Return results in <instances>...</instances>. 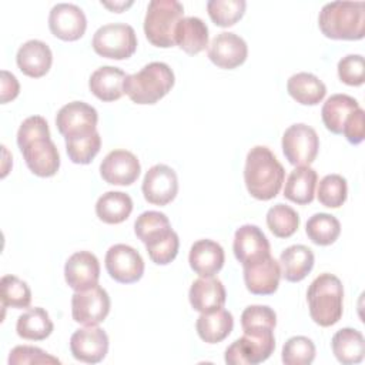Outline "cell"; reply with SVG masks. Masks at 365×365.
Listing matches in <instances>:
<instances>
[{
	"label": "cell",
	"instance_id": "9a60e30c",
	"mask_svg": "<svg viewBox=\"0 0 365 365\" xmlns=\"http://www.w3.org/2000/svg\"><path fill=\"white\" fill-rule=\"evenodd\" d=\"M141 190L150 204L167 205L178 192L177 174L165 164H155L145 173Z\"/></svg>",
	"mask_w": 365,
	"mask_h": 365
},
{
	"label": "cell",
	"instance_id": "ac0fdd59",
	"mask_svg": "<svg viewBox=\"0 0 365 365\" xmlns=\"http://www.w3.org/2000/svg\"><path fill=\"white\" fill-rule=\"evenodd\" d=\"M248 56L245 40L231 31L217 34L208 46V58L220 68L232 70L241 66Z\"/></svg>",
	"mask_w": 365,
	"mask_h": 365
},
{
	"label": "cell",
	"instance_id": "277c9868",
	"mask_svg": "<svg viewBox=\"0 0 365 365\" xmlns=\"http://www.w3.org/2000/svg\"><path fill=\"white\" fill-rule=\"evenodd\" d=\"M307 301L309 315L319 327L336 324L344 311V287L338 277L329 272L318 275L308 287Z\"/></svg>",
	"mask_w": 365,
	"mask_h": 365
},
{
	"label": "cell",
	"instance_id": "f546056e",
	"mask_svg": "<svg viewBox=\"0 0 365 365\" xmlns=\"http://www.w3.org/2000/svg\"><path fill=\"white\" fill-rule=\"evenodd\" d=\"M335 358L344 365L359 364L365 354V339L361 331L355 328H342L331 339Z\"/></svg>",
	"mask_w": 365,
	"mask_h": 365
},
{
	"label": "cell",
	"instance_id": "52a82bcc",
	"mask_svg": "<svg viewBox=\"0 0 365 365\" xmlns=\"http://www.w3.org/2000/svg\"><path fill=\"white\" fill-rule=\"evenodd\" d=\"M91 46L101 57L124 60L137 50V36L130 24L107 23L96 30Z\"/></svg>",
	"mask_w": 365,
	"mask_h": 365
},
{
	"label": "cell",
	"instance_id": "60d3db41",
	"mask_svg": "<svg viewBox=\"0 0 365 365\" xmlns=\"http://www.w3.org/2000/svg\"><path fill=\"white\" fill-rule=\"evenodd\" d=\"M281 359L285 365H309L315 359V345L308 336H291L282 346Z\"/></svg>",
	"mask_w": 365,
	"mask_h": 365
},
{
	"label": "cell",
	"instance_id": "b9f144b4",
	"mask_svg": "<svg viewBox=\"0 0 365 365\" xmlns=\"http://www.w3.org/2000/svg\"><path fill=\"white\" fill-rule=\"evenodd\" d=\"M144 245L153 262H155L157 265H167L177 257L178 248H180V240L177 232L171 228L165 234L160 235L158 238Z\"/></svg>",
	"mask_w": 365,
	"mask_h": 365
},
{
	"label": "cell",
	"instance_id": "8992f818",
	"mask_svg": "<svg viewBox=\"0 0 365 365\" xmlns=\"http://www.w3.org/2000/svg\"><path fill=\"white\" fill-rule=\"evenodd\" d=\"M184 7L177 0H151L144 17V33L147 40L161 48L175 46L174 34L182 19Z\"/></svg>",
	"mask_w": 365,
	"mask_h": 365
},
{
	"label": "cell",
	"instance_id": "4316f807",
	"mask_svg": "<svg viewBox=\"0 0 365 365\" xmlns=\"http://www.w3.org/2000/svg\"><path fill=\"white\" fill-rule=\"evenodd\" d=\"M174 40L185 53L197 54L208 46V27L200 17H182L175 27Z\"/></svg>",
	"mask_w": 365,
	"mask_h": 365
},
{
	"label": "cell",
	"instance_id": "7c38bea8",
	"mask_svg": "<svg viewBox=\"0 0 365 365\" xmlns=\"http://www.w3.org/2000/svg\"><path fill=\"white\" fill-rule=\"evenodd\" d=\"M108 275L121 284L137 282L144 274V261L137 250L127 244H114L106 252Z\"/></svg>",
	"mask_w": 365,
	"mask_h": 365
},
{
	"label": "cell",
	"instance_id": "83f0119b",
	"mask_svg": "<svg viewBox=\"0 0 365 365\" xmlns=\"http://www.w3.org/2000/svg\"><path fill=\"white\" fill-rule=\"evenodd\" d=\"M198 336L207 344H217L224 341L234 328L232 314L224 308L202 312L195 322Z\"/></svg>",
	"mask_w": 365,
	"mask_h": 365
},
{
	"label": "cell",
	"instance_id": "d590c367",
	"mask_svg": "<svg viewBox=\"0 0 365 365\" xmlns=\"http://www.w3.org/2000/svg\"><path fill=\"white\" fill-rule=\"evenodd\" d=\"M0 298L3 308H27L31 302V291L23 279L16 275H3L0 279Z\"/></svg>",
	"mask_w": 365,
	"mask_h": 365
},
{
	"label": "cell",
	"instance_id": "c3c4849f",
	"mask_svg": "<svg viewBox=\"0 0 365 365\" xmlns=\"http://www.w3.org/2000/svg\"><path fill=\"white\" fill-rule=\"evenodd\" d=\"M101 4H103V6H106L107 9H110V10L115 11V13H120V11H123L124 9L130 7V6L133 4V1H131V0H130V1H113V3L101 1Z\"/></svg>",
	"mask_w": 365,
	"mask_h": 365
},
{
	"label": "cell",
	"instance_id": "30bf717a",
	"mask_svg": "<svg viewBox=\"0 0 365 365\" xmlns=\"http://www.w3.org/2000/svg\"><path fill=\"white\" fill-rule=\"evenodd\" d=\"M110 297L98 284L76 291L71 297V315L77 324L84 327L98 325L106 319L110 312Z\"/></svg>",
	"mask_w": 365,
	"mask_h": 365
},
{
	"label": "cell",
	"instance_id": "e0dca14e",
	"mask_svg": "<svg viewBox=\"0 0 365 365\" xmlns=\"http://www.w3.org/2000/svg\"><path fill=\"white\" fill-rule=\"evenodd\" d=\"M138 158L128 150L110 151L100 164L103 180L113 185H131L140 175Z\"/></svg>",
	"mask_w": 365,
	"mask_h": 365
},
{
	"label": "cell",
	"instance_id": "5b68a950",
	"mask_svg": "<svg viewBox=\"0 0 365 365\" xmlns=\"http://www.w3.org/2000/svg\"><path fill=\"white\" fill-rule=\"evenodd\" d=\"M174 71L167 63L151 61L140 71L127 74L124 93L135 104H155L174 86Z\"/></svg>",
	"mask_w": 365,
	"mask_h": 365
},
{
	"label": "cell",
	"instance_id": "2e32d148",
	"mask_svg": "<svg viewBox=\"0 0 365 365\" xmlns=\"http://www.w3.org/2000/svg\"><path fill=\"white\" fill-rule=\"evenodd\" d=\"M50 31L66 41H74L83 37L87 29V19L81 7L73 3H57L48 14Z\"/></svg>",
	"mask_w": 365,
	"mask_h": 365
},
{
	"label": "cell",
	"instance_id": "e575fe53",
	"mask_svg": "<svg viewBox=\"0 0 365 365\" xmlns=\"http://www.w3.org/2000/svg\"><path fill=\"white\" fill-rule=\"evenodd\" d=\"M267 225L275 237L288 238L298 230L299 215L292 207L278 202L268 210Z\"/></svg>",
	"mask_w": 365,
	"mask_h": 365
},
{
	"label": "cell",
	"instance_id": "5bb4252c",
	"mask_svg": "<svg viewBox=\"0 0 365 365\" xmlns=\"http://www.w3.org/2000/svg\"><path fill=\"white\" fill-rule=\"evenodd\" d=\"M71 355L84 364H98L108 352V336L97 325L80 328L70 338Z\"/></svg>",
	"mask_w": 365,
	"mask_h": 365
},
{
	"label": "cell",
	"instance_id": "ba28073f",
	"mask_svg": "<svg viewBox=\"0 0 365 365\" xmlns=\"http://www.w3.org/2000/svg\"><path fill=\"white\" fill-rule=\"evenodd\" d=\"M274 349V331H248L225 349V362L228 365H257L267 361Z\"/></svg>",
	"mask_w": 365,
	"mask_h": 365
},
{
	"label": "cell",
	"instance_id": "7a4b0ae2",
	"mask_svg": "<svg viewBox=\"0 0 365 365\" xmlns=\"http://www.w3.org/2000/svg\"><path fill=\"white\" fill-rule=\"evenodd\" d=\"M285 170L275 154L265 145L252 147L245 158L244 181L248 192L261 201H268L279 192Z\"/></svg>",
	"mask_w": 365,
	"mask_h": 365
},
{
	"label": "cell",
	"instance_id": "4fadbf2b",
	"mask_svg": "<svg viewBox=\"0 0 365 365\" xmlns=\"http://www.w3.org/2000/svg\"><path fill=\"white\" fill-rule=\"evenodd\" d=\"M234 255L242 267L257 264L271 255L269 241L258 225L244 224L234 234Z\"/></svg>",
	"mask_w": 365,
	"mask_h": 365
},
{
	"label": "cell",
	"instance_id": "bcb514c9",
	"mask_svg": "<svg viewBox=\"0 0 365 365\" xmlns=\"http://www.w3.org/2000/svg\"><path fill=\"white\" fill-rule=\"evenodd\" d=\"M342 134L354 145L364 141V137H365V113L361 107H358L355 111H352L348 115V118L344 124V128H342Z\"/></svg>",
	"mask_w": 365,
	"mask_h": 365
},
{
	"label": "cell",
	"instance_id": "d6986e66",
	"mask_svg": "<svg viewBox=\"0 0 365 365\" xmlns=\"http://www.w3.org/2000/svg\"><path fill=\"white\" fill-rule=\"evenodd\" d=\"M64 278L70 288L83 291L98 284L100 262L90 251H77L68 257L64 265Z\"/></svg>",
	"mask_w": 365,
	"mask_h": 365
},
{
	"label": "cell",
	"instance_id": "ffe728a7",
	"mask_svg": "<svg viewBox=\"0 0 365 365\" xmlns=\"http://www.w3.org/2000/svg\"><path fill=\"white\" fill-rule=\"evenodd\" d=\"M244 268V282L247 289L254 295H271L278 289L281 278L279 262L274 257H267L265 259L242 267Z\"/></svg>",
	"mask_w": 365,
	"mask_h": 365
},
{
	"label": "cell",
	"instance_id": "484cf974",
	"mask_svg": "<svg viewBox=\"0 0 365 365\" xmlns=\"http://www.w3.org/2000/svg\"><path fill=\"white\" fill-rule=\"evenodd\" d=\"M317 182V171L309 165H299L289 173L285 181L284 197L299 205L309 204L315 197Z\"/></svg>",
	"mask_w": 365,
	"mask_h": 365
},
{
	"label": "cell",
	"instance_id": "8d00e7d4",
	"mask_svg": "<svg viewBox=\"0 0 365 365\" xmlns=\"http://www.w3.org/2000/svg\"><path fill=\"white\" fill-rule=\"evenodd\" d=\"M171 230L168 217L160 211H144L134 222V232L144 244L158 238Z\"/></svg>",
	"mask_w": 365,
	"mask_h": 365
},
{
	"label": "cell",
	"instance_id": "6da1fadb",
	"mask_svg": "<svg viewBox=\"0 0 365 365\" xmlns=\"http://www.w3.org/2000/svg\"><path fill=\"white\" fill-rule=\"evenodd\" d=\"M17 145L29 170L38 177H53L60 168V154L50 138L44 117L30 115L19 127Z\"/></svg>",
	"mask_w": 365,
	"mask_h": 365
},
{
	"label": "cell",
	"instance_id": "7402d4cb",
	"mask_svg": "<svg viewBox=\"0 0 365 365\" xmlns=\"http://www.w3.org/2000/svg\"><path fill=\"white\" fill-rule=\"evenodd\" d=\"M191 307L198 312H211L224 307L227 292L222 282L215 277H201L195 279L188 292Z\"/></svg>",
	"mask_w": 365,
	"mask_h": 365
},
{
	"label": "cell",
	"instance_id": "d6a6232c",
	"mask_svg": "<svg viewBox=\"0 0 365 365\" xmlns=\"http://www.w3.org/2000/svg\"><path fill=\"white\" fill-rule=\"evenodd\" d=\"M359 107V103L348 94H332L322 106L321 117L327 130L334 134H342L348 115Z\"/></svg>",
	"mask_w": 365,
	"mask_h": 365
},
{
	"label": "cell",
	"instance_id": "74e56055",
	"mask_svg": "<svg viewBox=\"0 0 365 365\" xmlns=\"http://www.w3.org/2000/svg\"><path fill=\"white\" fill-rule=\"evenodd\" d=\"M101 148V137L98 131L87 135L66 138V151L74 164H90Z\"/></svg>",
	"mask_w": 365,
	"mask_h": 365
},
{
	"label": "cell",
	"instance_id": "f35d334b",
	"mask_svg": "<svg viewBox=\"0 0 365 365\" xmlns=\"http://www.w3.org/2000/svg\"><path fill=\"white\" fill-rule=\"evenodd\" d=\"M346 195L348 184L339 174H328L318 184L317 198L328 208H339L346 201Z\"/></svg>",
	"mask_w": 365,
	"mask_h": 365
},
{
	"label": "cell",
	"instance_id": "f1b7e54d",
	"mask_svg": "<svg viewBox=\"0 0 365 365\" xmlns=\"http://www.w3.org/2000/svg\"><path fill=\"white\" fill-rule=\"evenodd\" d=\"M287 90L288 94L302 106H317L327 94V87L322 80L307 71L292 74L287 81Z\"/></svg>",
	"mask_w": 365,
	"mask_h": 365
},
{
	"label": "cell",
	"instance_id": "8fae6325",
	"mask_svg": "<svg viewBox=\"0 0 365 365\" xmlns=\"http://www.w3.org/2000/svg\"><path fill=\"white\" fill-rule=\"evenodd\" d=\"M98 113L84 101H71L63 106L56 115V125L64 138H74L97 131Z\"/></svg>",
	"mask_w": 365,
	"mask_h": 365
},
{
	"label": "cell",
	"instance_id": "3957f363",
	"mask_svg": "<svg viewBox=\"0 0 365 365\" xmlns=\"http://www.w3.org/2000/svg\"><path fill=\"white\" fill-rule=\"evenodd\" d=\"M324 36L334 40H361L365 34L364 1H331L324 4L318 16Z\"/></svg>",
	"mask_w": 365,
	"mask_h": 365
},
{
	"label": "cell",
	"instance_id": "ee69618b",
	"mask_svg": "<svg viewBox=\"0 0 365 365\" xmlns=\"http://www.w3.org/2000/svg\"><path fill=\"white\" fill-rule=\"evenodd\" d=\"M338 77L348 86H361L365 81V61L361 54H348L338 61Z\"/></svg>",
	"mask_w": 365,
	"mask_h": 365
},
{
	"label": "cell",
	"instance_id": "d4e9b609",
	"mask_svg": "<svg viewBox=\"0 0 365 365\" xmlns=\"http://www.w3.org/2000/svg\"><path fill=\"white\" fill-rule=\"evenodd\" d=\"M315 257L311 248L302 244L289 245L279 255L281 275L289 282L302 281L314 268Z\"/></svg>",
	"mask_w": 365,
	"mask_h": 365
},
{
	"label": "cell",
	"instance_id": "836d02e7",
	"mask_svg": "<svg viewBox=\"0 0 365 365\" xmlns=\"http://www.w3.org/2000/svg\"><path fill=\"white\" fill-rule=\"evenodd\" d=\"M308 238L317 245H331L341 234V224L336 217L327 212H317L308 218L305 225Z\"/></svg>",
	"mask_w": 365,
	"mask_h": 365
},
{
	"label": "cell",
	"instance_id": "1f68e13d",
	"mask_svg": "<svg viewBox=\"0 0 365 365\" xmlns=\"http://www.w3.org/2000/svg\"><path fill=\"white\" fill-rule=\"evenodd\" d=\"M54 325L48 312L41 307L29 308L24 311L16 324L17 335L27 341H43L53 332Z\"/></svg>",
	"mask_w": 365,
	"mask_h": 365
},
{
	"label": "cell",
	"instance_id": "9c48e42d",
	"mask_svg": "<svg viewBox=\"0 0 365 365\" xmlns=\"http://www.w3.org/2000/svg\"><path fill=\"white\" fill-rule=\"evenodd\" d=\"M282 153L292 165H309L318 155L319 138L317 131L304 123L289 125L282 134Z\"/></svg>",
	"mask_w": 365,
	"mask_h": 365
},
{
	"label": "cell",
	"instance_id": "44dd1931",
	"mask_svg": "<svg viewBox=\"0 0 365 365\" xmlns=\"http://www.w3.org/2000/svg\"><path fill=\"white\" fill-rule=\"evenodd\" d=\"M16 61L23 74L31 78H40L46 76L51 67L53 53L44 41L33 38L19 47Z\"/></svg>",
	"mask_w": 365,
	"mask_h": 365
},
{
	"label": "cell",
	"instance_id": "603a6c76",
	"mask_svg": "<svg viewBox=\"0 0 365 365\" xmlns=\"http://www.w3.org/2000/svg\"><path fill=\"white\" fill-rule=\"evenodd\" d=\"M224 261L222 247L212 240H198L191 245L188 262L191 269L200 277H214L222 268Z\"/></svg>",
	"mask_w": 365,
	"mask_h": 365
},
{
	"label": "cell",
	"instance_id": "cb8c5ba5",
	"mask_svg": "<svg viewBox=\"0 0 365 365\" xmlns=\"http://www.w3.org/2000/svg\"><path fill=\"white\" fill-rule=\"evenodd\" d=\"M127 74L114 66L98 67L88 80L90 91L101 101H115L124 94V80Z\"/></svg>",
	"mask_w": 365,
	"mask_h": 365
},
{
	"label": "cell",
	"instance_id": "7bdbcfd3",
	"mask_svg": "<svg viewBox=\"0 0 365 365\" xmlns=\"http://www.w3.org/2000/svg\"><path fill=\"white\" fill-rule=\"evenodd\" d=\"M277 314L268 305H250L241 314V327L248 331H274Z\"/></svg>",
	"mask_w": 365,
	"mask_h": 365
},
{
	"label": "cell",
	"instance_id": "4dcf8cb0",
	"mask_svg": "<svg viewBox=\"0 0 365 365\" xmlns=\"http://www.w3.org/2000/svg\"><path fill=\"white\" fill-rule=\"evenodd\" d=\"M133 211V200L123 191H107L96 202V214L106 224H120Z\"/></svg>",
	"mask_w": 365,
	"mask_h": 365
},
{
	"label": "cell",
	"instance_id": "7dc6e473",
	"mask_svg": "<svg viewBox=\"0 0 365 365\" xmlns=\"http://www.w3.org/2000/svg\"><path fill=\"white\" fill-rule=\"evenodd\" d=\"M20 84L14 74L9 73L7 70H1V103H7L14 100L19 96Z\"/></svg>",
	"mask_w": 365,
	"mask_h": 365
},
{
	"label": "cell",
	"instance_id": "f6af8a7d",
	"mask_svg": "<svg viewBox=\"0 0 365 365\" xmlns=\"http://www.w3.org/2000/svg\"><path fill=\"white\" fill-rule=\"evenodd\" d=\"M26 364H60V359L47 354L41 348L31 345H17L10 351L9 365Z\"/></svg>",
	"mask_w": 365,
	"mask_h": 365
},
{
	"label": "cell",
	"instance_id": "ab89813d",
	"mask_svg": "<svg viewBox=\"0 0 365 365\" xmlns=\"http://www.w3.org/2000/svg\"><path fill=\"white\" fill-rule=\"evenodd\" d=\"M245 0H210L207 11L220 27L234 26L245 13Z\"/></svg>",
	"mask_w": 365,
	"mask_h": 365
}]
</instances>
